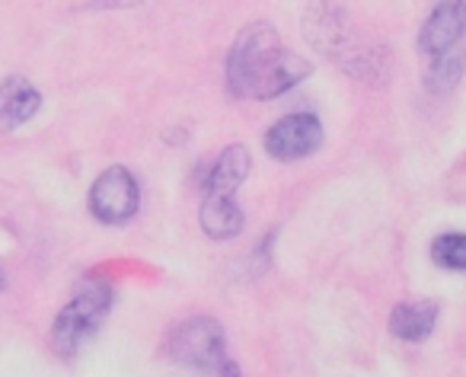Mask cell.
<instances>
[{"instance_id":"cell-8","label":"cell","mask_w":466,"mask_h":377,"mask_svg":"<svg viewBox=\"0 0 466 377\" xmlns=\"http://www.w3.org/2000/svg\"><path fill=\"white\" fill-rule=\"evenodd\" d=\"M42 109V93L35 90L33 80L7 77L0 84V128L14 131L26 125L35 112Z\"/></svg>"},{"instance_id":"cell-11","label":"cell","mask_w":466,"mask_h":377,"mask_svg":"<svg viewBox=\"0 0 466 377\" xmlns=\"http://www.w3.org/2000/svg\"><path fill=\"white\" fill-rule=\"evenodd\" d=\"M201 230H205L211 240H230L243 230L247 218L243 209L237 205V196H205L201 202Z\"/></svg>"},{"instance_id":"cell-13","label":"cell","mask_w":466,"mask_h":377,"mask_svg":"<svg viewBox=\"0 0 466 377\" xmlns=\"http://www.w3.org/2000/svg\"><path fill=\"white\" fill-rule=\"evenodd\" d=\"M4 288H7V279H4V272H0V291H4Z\"/></svg>"},{"instance_id":"cell-2","label":"cell","mask_w":466,"mask_h":377,"mask_svg":"<svg viewBox=\"0 0 466 377\" xmlns=\"http://www.w3.org/2000/svg\"><path fill=\"white\" fill-rule=\"evenodd\" d=\"M304 36L319 55L336 61L339 71L370 87L390 84V52L380 39L368 36L355 23L351 10L336 4H313L304 16Z\"/></svg>"},{"instance_id":"cell-1","label":"cell","mask_w":466,"mask_h":377,"mask_svg":"<svg viewBox=\"0 0 466 377\" xmlns=\"http://www.w3.org/2000/svg\"><path fill=\"white\" fill-rule=\"evenodd\" d=\"M313 65L281 42L268 23H249L240 29L227 55V87L243 99H275L307 80Z\"/></svg>"},{"instance_id":"cell-10","label":"cell","mask_w":466,"mask_h":377,"mask_svg":"<svg viewBox=\"0 0 466 377\" xmlns=\"http://www.w3.org/2000/svg\"><path fill=\"white\" fill-rule=\"evenodd\" d=\"M438 304L434 301H406L390 311V332L402 342H421L434 332Z\"/></svg>"},{"instance_id":"cell-7","label":"cell","mask_w":466,"mask_h":377,"mask_svg":"<svg viewBox=\"0 0 466 377\" xmlns=\"http://www.w3.org/2000/svg\"><path fill=\"white\" fill-rule=\"evenodd\" d=\"M323 148V122L313 112H294L266 131V150L275 160H304Z\"/></svg>"},{"instance_id":"cell-9","label":"cell","mask_w":466,"mask_h":377,"mask_svg":"<svg viewBox=\"0 0 466 377\" xmlns=\"http://www.w3.org/2000/svg\"><path fill=\"white\" fill-rule=\"evenodd\" d=\"M249 167H253V157H249V150L243 144L224 148L218 160H214L211 173H208L205 196H237V188L249 176Z\"/></svg>"},{"instance_id":"cell-12","label":"cell","mask_w":466,"mask_h":377,"mask_svg":"<svg viewBox=\"0 0 466 377\" xmlns=\"http://www.w3.org/2000/svg\"><path fill=\"white\" fill-rule=\"evenodd\" d=\"M431 260L447 272H466V234H441L431 243Z\"/></svg>"},{"instance_id":"cell-3","label":"cell","mask_w":466,"mask_h":377,"mask_svg":"<svg viewBox=\"0 0 466 377\" xmlns=\"http://www.w3.org/2000/svg\"><path fill=\"white\" fill-rule=\"evenodd\" d=\"M419 48L428 58V84L451 90L466 67V4L447 0L431 10L419 33Z\"/></svg>"},{"instance_id":"cell-4","label":"cell","mask_w":466,"mask_h":377,"mask_svg":"<svg viewBox=\"0 0 466 377\" xmlns=\"http://www.w3.org/2000/svg\"><path fill=\"white\" fill-rule=\"evenodd\" d=\"M167 355L201 374L240 377V368L227 355V332L214 317H188L169 332Z\"/></svg>"},{"instance_id":"cell-5","label":"cell","mask_w":466,"mask_h":377,"mask_svg":"<svg viewBox=\"0 0 466 377\" xmlns=\"http://www.w3.org/2000/svg\"><path fill=\"white\" fill-rule=\"evenodd\" d=\"M112 307V285H106L103 279H93L61 307V313L55 317L52 326V345L61 358H74L93 332L103 326L106 313Z\"/></svg>"},{"instance_id":"cell-6","label":"cell","mask_w":466,"mask_h":377,"mask_svg":"<svg viewBox=\"0 0 466 377\" xmlns=\"http://www.w3.org/2000/svg\"><path fill=\"white\" fill-rule=\"evenodd\" d=\"M141 192L128 167H109L90 188V211L103 224H125L137 215Z\"/></svg>"}]
</instances>
